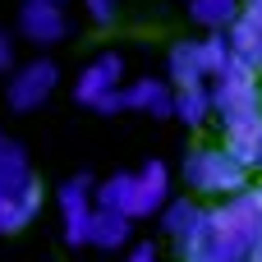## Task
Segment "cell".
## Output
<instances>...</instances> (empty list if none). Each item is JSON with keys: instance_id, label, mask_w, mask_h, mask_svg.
<instances>
[{"instance_id": "d6986e66", "label": "cell", "mask_w": 262, "mask_h": 262, "mask_svg": "<svg viewBox=\"0 0 262 262\" xmlns=\"http://www.w3.org/2000/svg\"><path fill=\"white\" fill-rule=\"evenodd\" d=\"M83 5H88V18L97 28H111L115 23V0H83Z\"/></svg>"}, {"instance_id": "ac0fdd59", "label": "cell", "mask_w": 262, "mask_h": 262, "mask_svg": "<svg viewBox=\"0 0 262 262\" xmlns=\"http://www.w3.org/2000/svg\"><path fill=\"white\" fill-rule=\"evenodd\" d=\"M193 46H198V64H203V74H207V78H221V74L230 69V60H235V51H230V37H226V32L193 37Z\"/></svg>"}, {"instance_id": "9a60e30c", "label": "cell", "mask_w": 262, "mask_h": 262, "mask_svg": "<svg viewBox=\"0 0 262 262\" xmlns=\"http://www.w3.org/2000/svg\"><path fill=\"white\" fill-rule=\"evenodd\" d=\"M37 212H41V184H32L18 198H0V235H18Z\"/></svg>"}, {"instance_id": "5bb4252c", "label": "cell", "mask_w": 262, "mask_h": 262, "mask_svg": "<svg viewBox=\"0 0 262 262\" xmlns=\"http://www.w3.org/2000/svg\"><path fill=\"white\" fill-rule=\"evenodd\" d=\"M239 9H244V0H189V18L207 32H230Z\"/></svg>"}, {"instance_id": "5b68a950", "label": "cell", "mask_w": 262, "mask_h": 262, "mask_svg": "<svg viewBox=\"0 0 262 262\" xmlns=\"http://www.w3.org/2000/svg\"><path fill=\"white\" fill-rule=\"evenodd\" d=\"M55 83H60V69H55V60H46V55H37V60H28V64H18L14 74H9V83H5V101H9V111H37V106H46V97L55 92Z\"/></svg>"}, {"instance_id": "9c48e42d", "label": "cell", "mask_w": 262, "mask_h": 262, "mask_svg": "<svg viewBox=\"0 0 262 262\" xmlns=\"http://www.w3.org/2000/svg\"><path fill=\"white\" fill-rule=\"evenodd\" d=\"M166 203H170V166H166V161H143V166H138L134 221H138V216H161Z\"/></svg>"}, {"instance_id": "8fae6325", "label": "cell", "mask_w": 262, "mask_h": 262, "mask_svg": "<svg viewBox=\"0 0 262 262\" xmlns=\"http://www.w3.org/2000/svg\"><path fill=\"white\" fill-rule=\"evenodd\" d=\"M32 184H37V175H32L28 152L5 138V143H0V198H18V193H28Z\"/></svg>"}, {"instance_id": "2e32d148", "label": "cell", "mask_w": 262, "mask_h": 262, "mask_svg": "<svg viewBox=\"0 0 262 262\" xmlns=\"http://www.w3.org/2000/svg\"><path fill=\"white\" fill-rule=\"evenodd\" d=\"M129 235H134V216L97 207V216H92V244L97 249H124Z\"/></svg>"}, {"instance_id": "277c9868", "label": "cell", "mask_w": 262, "mask_h": 262, "mask_svg": "<svg viewBox=\"0 0 262 262\" xmlns=\"http://www.w3.org/2000/svg\"><path fill=\"white\" fill-rule=\"evenodd\" d=\"M92 216H97V184L88 175H74L60 184V230H64V244L83 249L92 244Z\"/></svg>"}, {"instance_id": "52a82bcc", "label": "cell", "mask_w": 262, "mask_h": 262, "mask_svg": "<svg viewBox=\"0 0 262 262\" xmlns=\"http://www.w3.org/2000/svg\"><path fill=\"white\" fill-rule=\"evenodd\" d=\"M161 230L184 249V244H198L207 235V207L198 198H170L161 207Z\"/></svg>"}, {"instance_id": "603a6c76", "label": "cell", "mask_w": 262, "mask_h": 262, "mask_svg": "<svg viewBox=\"0 0 262 262\" xmlns=\"http://www.w3.org/2000/svg\"><path fill=\"white\" fill-rule=\"evenodd\" d=\"M0 143H5V134H0Z\"/></svg>"}, {"instance_id": "6da1fadb", "label": "cell", "mask_w": 262, "mask_h": 262, "mask_svg": "<svg viewBox=\"0 0 262 262\" xmlns=\"http://www.w3.org/2000/svg\"><path fill=\"white\" fill-rule=\"evenodd\" d=\"M124 83H129V69H124V55L120 51H101L97 60L83 64V74L74 78V101L97 111V115H115L124 111Z\"/></svg>"}, {"instance_id": "3957f363", "label": "cell", "mask_w": 262, "mask_h": 262, "mask_svg": "<svg viewBox=\"0 0 262 262\" xmlns=\"http://www.w3.org/2000/svg\"><path fill=\"white\" fill-rule=\"evenodd\" d=\"M212 111L221 115V124H235L244 115L262 111V88H258V69L244 64L239 55L230 60V69L221 78H212Z\"/></svg>"}, {"instance_id": "7a4b0ae2", "label": "cell", "mask_w": 262, "mask_h": 262, "mask_svg": "<svg viewBox=\"0 0 262 262\" xmlns=\"http://www.w3.org/2000/svg\"><path fill=\"white\" fill-rule=\"evenodd\" d=\"M184 180L193 193H207V198H235L249 189V166L235 161L226 147H193L184 157Z\"/></svg>"}, {"instance_id": "44dd1931", "label": "cell", "mask_w": 262, "mask_h": 262, "mask_svg": "<svg viewBox=\"0 0 262 262\" xmlns=\"http://www.w3.org/2000/svg\"><path fill=\"white\" fill-rule=\"evenodd\" d=\"M124 262H161V258H157V249H152V244H138V249H134Z\"/></svg>"}, {"instance_id": "ffe728a7", "label": "cell", "mask_w": 262, "mask_h": 262, "mask_svg": "<svg viewBox=\"0 0 262 262\" xmlns=\"http://www.w3.org/2000/svg\"><path fill=\"white\" fill-rule=\"evenodd\" d=\"M18 64H14V37L0 28V74H14Z\"/></svg>"}, {"instance_id": "8992f818", "label": "cell", "mask_w": 262, "mask_h": 262, "mask_svg": "<svg viewBox=\"0 0 262 262\" xmlns=\"http://www.w3.org/2000/svg\"><path fill=\"white\" fill-rule=\"evenodd\" d=\"M18 32H23V41L46 51V46L69 37V14H64V5H51V0H23L18 5Z\"/></svg>"}, {"instance_id": "7c38bea8", "label": "cell", "mask_w": 262, "mask_h": 262, "mask_svg": "<svg viewBox=\"0 0 262 262\" xmlns=\"http://www.w3.org/2000/svg\"><path fill=\"white\" fill-rule=\"evenodd\" d=\"M166 83L180 92V88H207V74L198 64V46L193 41H175L170 55H166Z\"/></svg>"}, {"instance_id": "e0dca14e", "label": "cell", "mask_w": 262, "mask_h": 262, "mask_svg": "<svg viewBox=\"0 0 262 262\" xmlns=\"http://www.w3.org/2000/svg\"><path fill=\"white\" fill-rule=\"evenodd\" d=\"M212 88H180L175 92V120L189 124V129H203L212 120Z\"/></svg>"}, {"instance_id": "30bf717a", "label": "cell", "mask_w": 262, "mask_h": 262, "mask_svg": "<svg viewBox=\"0 0 262 262\" xmlns=\"http://www.w3.org/2000/svg\"><path fill=\"white\" fill-rule=\"evenodd\" d=\"M221 147H226L235 161H244L249 170L262 166V111L235 120V124H226V143H221Z\"/></svg>"}, {"instance_id": "7402d4cb", "label": "cell", "mask_w": 262, "mask_h": 262, "mask_svg": "<svg viewBox=\"0 0 262 262\" xmlns=\"http://www.w3.org/2000/svg\"><path fill=\"white\" fill-rule=\"evenodd\" d=\"M51 5H64V0H51Z\"/></svg>"}, {"instance_id": "ba28073f", "label": "cell", "mask_w": 262, "mask_h": 262, "mask_svg": "<svg viewBox=\"0 0 262 262\" xmlns=\"http://www.w3.org/2000/svg\"><path fill=\"white\" fill-rule=\"evenodd\" d=\"M124 111H143L152 120H170L175 115V88L166 78H134L124 83Z\"/></svg>"}, {"instance_id": "4fadbf2b", "label": "cell", "mask_w": 262, "mask_h": 262, "mask_svg": "<svg viewBox=\"0 0 262 262\" xmlns=\"http://www.w3.org/2000/svg\"><path fill=\"white\" fill-rule=\"evenodd\" d=\"M134 198H138V170H120L97 184V207H106V212L134 216Z\"/></svg>"}]
</instances>
